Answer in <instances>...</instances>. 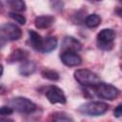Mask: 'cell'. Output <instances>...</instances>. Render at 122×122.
I'll return each instance as SVG.
<instances>
[{"label":"cell","mask_w":122,"mask_h":122,"mask_svg":"<svg viewBox=\"0 0 122 122\" xmlns=\"http://www.w3.org/2000/svg\"><path fill=\"white\" fill-rule=\"evenodd\" d=\"M109 110V105L101 101H91L82 104L78 111L88 116H99L104 114Z\"/></svg>","instance_id":"obj_1"},{"label":"cell","mask_w":122,"mask_h":122,"mask_svg":"<svg viewBox=\"0 0 122 122\" xmlns=\"http://www.w3.org/2000/svg\"><path fill=\"white\" fill-rule=\"evenodd\" d=\"M74 79L85 87H94L100 82L99 76L88 69H80L76 70L73 73Z\"/></svg>","instance_id":"obj_2"},{"label":"cell","mask_w":122,"mask_h":122,"mask_svg":"<svg viewBox=\"0 0 122 122\" xmlns=\"http://www.w3.org/2000/svg\"><path fill=\"white\" fill-rule=\"evenodd\" d=\"M10 107L21 113H30L36 110V105L27 97L18 96L12 98L9 102Z\"/></svg>","instance_id":"obj_3"},{"label":"cell","mask_w":122,"mask_h":122,"mask_svg":"<svg viewBox=\"0 0 122 122\" xmlns=\"http://www.w3.org/2000/svg\"><path fill=\"white\" fill-rule=\"evenodd\" d=\"M115 31L112 29H104L97 34V46L103 51H110L112 49L115 40Z\"/></svg>","instance_id":"obj_4"},{"label":"cell","mask_w":122,"mask_h":122,"mask_svg":"<svg viewBox=\"0 0 122 122\" xmlns=\"http://www.w3.org/2000/svg\"><path fill=\"white\" fill-rule=\"evenodd\" d=\"M93 88V91L95 92V94L102 98V99H107V100H113L115 99L118 94H119V90L111 85V84H107V83H98L97 85H95Z\"/></svg>","instance_id":"obj_5"},{"label":"cell","mask_w":122,"mask_h":122,"mask_svg":"<svg viewBox=\"0 0 122 122\" xmlns=\"http://www.w3.org/2000/svg\"><path fill=\"white\" fill-rule=\"evenodd\" d=\"M22 35L20 28L14 24H3L0 26V41H14L18 40Z\"/></svg>","instance_id":"obj_6"},{"label":"cell","mask_w":122,"mask_h":122,"mask_svg":"<svg viewBox=\"0 0 122 122\" xmlns=\"http://www.w3.org/2000/svg\"><path fill=\"white\" fill-rule=\"evenodd\" d=\"M45 95L47 97V99L51 103V104H65L67 99L66 96L63 92V91L58 88L57 86L51 85L49 86L46 91H45Z\"/></svg>","instance_id":"obj_7"},{"label":"cell","mask_w":122,"mask_h":122,"mask_svg":"<svg viewBox=\"0 0 122 122\" xmlns=\"http://www.w3.org/2000/svg\"><path fill=\"white\" fill-rule=\"evenodd\" d=\"M60 58L62 63L68 67H76V66H79L82 62L81 57L77 54V52L71 51H62Z\"/></svg>","instance_id":"obj_8"},{"label":"cell","mask_w":122,"mask_h":122,"mask_svg":"<svg viewBox=\"0 0 122 122\" xmlns=\"http://www.w3.org/2000/svg\"><path fill=\"white\" fill-rule=\"evenodd\" d=\"M80 49H81V44L75 38H73L71 36H68V37H65V39L63 40V43H62V51H71L76 52Z\"/></svg>","instance_id":"obj_9"},{"label":"cell","mask_w":122,"mask_h":122,"mask_svg":"<svg viewBox=\"0 0 122 122\" xmlns=\"http://www.w3.org/2000/svg\"><path fill=\"white\" fill-rule=\"evenodd\" d=\"M54 17L51 15H41L35 18L34 25L37 29H48L54 23Z\"/></svg>","instance_id":"obj_10"},{"label":"cell","mask_w":122,"mask_h":122,"mask_svg":"<svg viewBox=\"0 0 122 122\" xmlns=\"http://www.w3.org/2000/svg\"><path fill=\"white\" fill-rule=\"evenodd\" d=\"M29 36H30V43L32 49H34L37 51H41L43 47V38L41 37V35L37 33L35 30H30Z\"/></svg>","instance_id":"obj_11"},{"label":"cell","mask_w":122,"mask_h":122,"mask_svg":"<svg viewBox=\"0 0 122 122\" xmlns=\"http://www.w3.org/2000/svg\"><path fill=\"white\" fill-rule=\"evenodd\" d=\"M35 69H36L35 63L31 60H27L26 59L19 66V72H20L21 75L29 76V75L32 74L35 71Z\"/></svg>","instance_id":"obj_12"},{"label":"cell","mask_w":122,"mask_h":122,"mask_svg":"<svg viewBox=\"0 0 122 122\" xmlns=\"http://www.w3.org/2000/svg\"><path fill=\"white\" fill-rule=\"evenodd\" d=\"M57 47V39L53 36H48L43 39V47L41 52H51Z\"/></svg>","instance_id":"obj_13"},{"label":"cell","mask_w":122,"mask_h":122,"mask_svg":"<svg viewBox=\"0 0 122 122\" xmlns=\"http://www.w3.org/2000/svg\"><path fill=\"white\" fill-rule=\"evenodd\" d=\"M27 56H28V53L25 50H22V49H17L15 51H13L10 55L8 57V61L10 63H14V62H17V61H24L27 59Z\"/></svg>","instance_id":"obj_14"},{"label":"cell","mask_w":122,"mask_h":122,"mask_svg":"<svg viewBox=\"0 0 122 122\" xmlns=\"http://www.w3.org/2000/svg\"><path fill=\"white\" fill-rule=\"evenodd\" d=\"M101 23V17L98 14L92 13L86 17L85 19V25L88 28H96Z\"/></svg>","instance_id":"obj_15"},{"label":"cell","mask_w":122,"mask_h":122,"mask_svg":"<svg viewBox=\"0 0 122 122\" xmlns=\"http://www.w3.org/2000/svg\"><path fill=\"white\" fill-rule=\"evenodd\" d=\"M51 122H73V120L65 112H55L52 114Z\"/></svg>","instance_id":"obj_16"},{"label":"cell","mask_w":122,"mask_h":122,"mask_svg":"<svg viewBox=\"0 0 122 122\" xmlns=\"http://www.w3.org/2000/svg\"><path fill=\"white\" fill-rule=\"evenodd\" d=\"M9 5L10 6V8L16 11H24L26 10V4L24 1L21 0H12V1H9L8 2Z\"/></svg>","instance_id":"obj_17"},{"label":"cell","mask_w":122,"mask_h":122,"mask_svg":"<svg viewBox=\"0 0 122 122\" xmlns=\"http://www.w3.org/2000/svg\"><path fill=\"white\" fill-rule=\"evenodd\" d=\"M41 74L44 78H47V79L51 80V81H56V80L59 79V74L53 70H50V69L43 70Z\"/></svg>","instance_id":"obj_18"},{"label":"cell","mask_w":122,"mask_h":122,"mask_svg":"<svg viewBox=\"0 0 122 122\" xmlns=\"http://www.w3.org/2000/svg\"><path fill=\"white\" fill-rule=\"evenodd\" d=\"M9 15H10V17L12 20H14L15 22H17L18 24H20V25H25L26 24V18H25V16H23V15H21L19 13H16L14 11H10L9 13Z\"/></svg>","instance_id":"obj_19"},{"label":"cell","mask_w":122,"mask_h":122,"mask_svg":"<svg viewBox=\"0 0 122 122\" xmlns=\"http://www.w3.org/2000/svg\"><path fill=\"white\" fill-rule=\"evenodd\" d=\"M12 112H13V110L10 107H1L0 108V115L10 114Z\"/></svg>","instance_id":"obj_20"},{"label":"cell","mask_w":122,"mask_h":122,"mask_svg":"<svg viewBox=\"0 0 122 122\" xmlns=\"http://www.w3.org/2000/svg\"><path fill=\"white\" fill-rule=\"evenodd\" d=\"M113 113H114V116H116V117H120V116H121V114H122V111H121V104H119V105L115 108V110H114Z\"/></svg>","instance_id":"obj_21"},{"label":"cell","mask_w":122,"mask_h":122,"mask_svg":"<svg viewBox=\"0 0 122 122\" xmlns=\"http://www.w3.org/2000/svg\"><path fill=\"white\" fill-rule=\"evenodd\" d=\"M0 122H14V121L10 118H0Z\"/></svg>","instance_id":"obj_22"},{"label":"cell","mask_w":122,"mask_h":122,"mask_svg":"<svg viewBox=\"0 0 122 122\" xmlns=\"http://www.w3.org/2000/svg\"><path fill=\"white\" fill-rule=\"evenodd\" d=\"M2 74H3V66L0 64V77H1Z\"/></svg>","instance_id":"obj_23"},{"label":"cell","mask_w":122,"mask_h":122,"mask_svg":"<svg viewBox=\"0 0 122 122\" xmlns=\"http://www.w3.org/2000/svg\"><path fill=\"white\" fill-rule=\"evenodd\" d=\"M1 8H2V4L0 3V10H1Z\"/></svg>","instance_id":"obj_24"}]
</instances>
